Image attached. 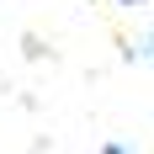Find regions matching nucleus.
<instances>
[{
  "instance_id": "nucleus-1",
  "label": "nucleus",
  "mask_w": 154,
  "mask_h": 154,
  "mask_svg": "<svg viewBox=\"0 0 154 154\" xmlns=\"http://www.w3.org/2000/svg\"><path fill=\"white\" fill-rule=\"evenodd\" d=\"M106 154H128V149H117V143H106Z\"/></svg>"
},
{
  "instance_id": "nucleus-2",
  "label": "nucleus",
  "mask_w": 154,
  "mask_h": 154,
  "mask_svg": "<svg viewBox=\"0 0 154 154\" xmlns=\"http://www.w3.org/2000/svg\"><path fill=\"white\" fill-rule=\"evenodd\" d=\"M128 5H143V0H128Z\"/></svg>"
}]
</instances>
